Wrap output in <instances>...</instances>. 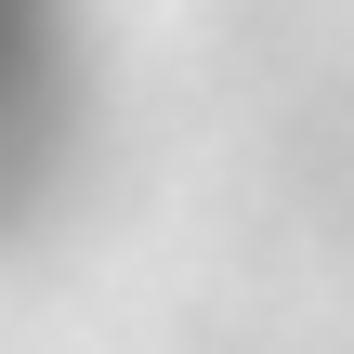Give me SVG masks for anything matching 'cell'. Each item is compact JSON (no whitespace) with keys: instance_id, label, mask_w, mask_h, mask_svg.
Returning <instances> with one entry per match:
<instances>
[{"instance_id":"cell-1","label":"cell","mask_w":354,"mask_h":354,"mask_svg":"<svg viewBox=\"0 0 354 354\" xmlns=\"http://www.w3.org/2000/svg\"><path fill=\"white\" fill-rule=\"evenodd\" d=\"M39 53H53V26H39V0H0V171H13V145H26V118H39Z\"/></svg>"}]
</instances>
